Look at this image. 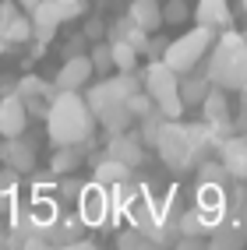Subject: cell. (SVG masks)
I'll list each match as a JSON object with an SVG mask.
<instances>
[{
  "instance_id": "6da1fadb",
  "label": "cell",
  "mask_w": 247,
  "mask_h": 250,
  "mask_svg": "<svg viewBox=\"0 0 247 250\" xmlns=\"http://www.w3.org/2000/svg\"><path fill=\"white\" fill-rule=\"evenodd\" d=\"M95 113L85 95L78 92H57L46 109V138L53 145H85L92 141Z\"/></svg>"
},
{
  "instance_id": "7a4b0ae2",
  "label": "cell",
  "mask_w": 247,
  "mask_h": 250,
  "mask_svg": "<svg viewBox=\"0 0 247 250\" xmlns=\"http://www.w3.org/2000/svg\"><path fill=\"white\" fill-rule=\"evenodd\" d=\"M145 85H141V78H135V71L131 74H117V78H103L99 85H92L89 88V106H92V113H95V120L103 124L110 134H117V130H127V124L135 120L131 116V109H127V99L135 95V92H141Z\"/></svg>"
},
{
  "instance_id": "3957f363",
  "label": "cell",
  "mask_w": 247,
  "mask_h": 250,
  "mask_svg": "<svg viewBox=\"0 0 247 250\" xmlns=\"http://www.w3.org/2000/svg\"><path fill=\"white\" fill-rule=\"evenodd\" d=\"M212 85H223V88H244L247 85V32H223L216 39L208 53V67H205Z\"/></svg>"
},
{
  "instance_id": "277c9868",
  "label": "cell",
  "mask_w": 247,
  "mask_h": 250,
  "mask_svg": "<svg viewBox=\"0 0 247 250\" xmlns=\"http://www.w3.org/2000/svg\"><path fill=\"white\" fill-rule=\"evenodd\" d=\"M216 39H219V36H216V28H208V25H194V28L184 32L180 39H170V46H166V53H162V60H166L177 74L198 71V67H202V60L212 53Z\"/></svg>"
},
{
  "instance_id": "5b68a950",
  "label": "cell",
  "mask_w": 247,
  "mask_h": 250,
  "mask_svg": "<svg viewBox=\"0 0 247 250\" xmlns=\"http://www.w3.org/2000/svg\"><path fill=\"white\" fill-rule=\"evenodd\" d=\"M152 148L159 152V159L166 162L170 169H177V173L191 169V141H187V124H180V120H166Z\"/></svg>"
},
{
  "instance_id": "8992f818",
  "label": "cell",
  "mask_w": 247,
  "mask_h": 250,
  "mask_svg": "<svg viewBox=\"0 0 247 250\" xmlns=\"http://www.w3.org/2000/svg\"><path fill=\"white\" fill-rule=\"evenodd\" d=\"M141 85H145V92L156 99V103H166V99H173V95H180V74L170 67L162 57H156L152 63L145 67V74H141Z\"/></svg>"
},
{
  "instance_id": "52a82bcc",
  "label": "cell",
  "mask_w": 247,
  "mask_h": 250,
  "mask_svg": "<svg viewBox=\"0 0 247 250\" xmlns=\"http://www.w3.org/2000/svg\"><path fill=\"white\" fill-rule=\"evenodd\" d=\"M78 211H81V219H85V226L99 229V226H110L113 219V208H110V190L103 187V183H85V194H81V201H78Z\"/></svg>"
},
{
  "instance_id": "ba28073f",
  "label": "cell",
  "mask_w": 247,
  "mask_h": 250,
  "mask_svg": "<svg viewBox=\"0 0 247 250\" xmlns=\"http://www.w3.org/2000/svg\"><path fill=\"white\" fill-rule=\"evenodd\" d=\"M92 74H95L92 57H89V53H74V57H64L60 71H57V78H53V85H57L60 92H81V88L92 81Z\"/></svg>"
},
{
  "instance_id": "9c48e42d",
  "label": "cell",
  "mask_w": 247,
  "mask_h": 250,
  "mask_svg": "<svg viewBox=\"0 0 247 250\" xmlns=\"http://www.w3.org/2000/svg\"><path fill=\"white\" fill-rule=\"evenodd\" d=\"M28 103L18 95V92H7L0 95V134L4 138H18L28 130Z\"/></svg>"
},
{
  "instance_id": "30bf717a",
  "label": "cell",
  "mask_w": 247,
  "mask_h": 250,
  "mask_svg": "<svg viewBox=\"0 0 247 250\" xmlns=\"http://www.w3.org/2000/svg\"><path fill=\"white\" fill-rule=\"evenodd\" d=\"M0 162L11 166L14 173H36V141L18 134V138H4L0 145Z\"/></svg>"
},
{
  "instance_id": "8fae6325",
  "label": "cell",
  "mask_w": 247,
  "mask_h": 250,
  "mask_svg": "<svg viewBox=\"0 0 247 250\" xmlns=\"http://www.w3.org/2000/svg\"><path fill=\"white\" fill-rule=\"evenodd\" d=\"M28 14H32V25H36V49H43L57 36V28L64 25V11H60L57 0H39Z\"/></svg>"
},
{
  "instance_id": "7c38bea8",
  "label": "cell",
  "mask_w": 247,
  "mask_h": 250,
  "mask_svg": "<svg viewBox=\"0 0 247 250\" xmlns=\"http://www.w3.org/2000/svg\"><path fill=\"white\" fill-rule=\"evenodd\" d=\"M226 92L229 88H223V85L208 88V95L202 99V120H208L212 127H223V130L233 134V109H229V95Z\"/></svg>"
},
{
  "instance_id": "4fadbf2b",
  "label": "cell",
  "mask_w": 247,
  "mask_h": 250,
  "mask_svg": "<svg viewBox=\"0 0 247 250\" xmlns=\"http://www.w3.org/2000/svg\"><path fill=\"white\" fill-rule=\"evenodd\" d=\"M103 155H113V159H120V162H127L131 169H135V166L145 162V141L135 138V134H127V130H117V134H110Z\"/></svg>"
},
{
  "instance_id": "5bb4252c",
  "label": "cell",
  "mask_w": 247,
  "mask_h": 250,
  "mask_svg": "<svg viewBox=\"0 0 247 250\" xmlns=\"http://www.w3.org/2000/svg\"><path fill=\"white\" fill-rule=\"evenodd\" d=\"M219 159L229 169L233 180H247V134H229L223 145H219Z\"/></svg>"
},
{
  "instance_id": "9a60e30c",
  "label": "cell",
  "mask_w": 247,
  "mask_h": 250,
  "mask_svg": "<svg viewBox=\"0 0 247 250\" xmlns=\"http://www.w3.org/2000/svg\"><path fill=\"white\" fill-rule=\"evenodd\" d=\"M194 21L198 25H208V28H229L233 21V11H229V0H198L194 7Z\"/></svg>"
},
{
  "instance_id": "2e32d148",
  "label": "cell",
  "mask_w": 247,
  "mask_h": 250,
  "mask_svg": "<svg viewBox=\"0 0 247 250\" xmlns=\"http://www.w3.org/2000/svg\"><path fill=\"white\" fill-rule=\"evenodd\" d=\"M85 152H89V141L85 145H57L53 159H49V169H53L57 176L64 173H74L81 162H85Z\"/></svg>"
},
{
  "instance_id": "e0dca14e",
  "label": "cell",
  "mask_w": 247,
  "mask_h": 250,
  "mask_svg": "<svg viewBox=\"0 0 247 250\" xmlns=\"http://www.w3.org/2000/svg\"><path fill=\"white\" fill-rule=\"evenodd\" d=\"M212 81L205 71H187L180 74V99H184V106H202V99L208 95Z\"/></svg>"
},
{
  "instance_id": "ac0fdd59",
  "label": "cell",
  "mask_w": 247,
  "mask_h": 250,
  "mask_svg": "<svg viewBox=\"0 0 247 250\" xmlns=\"http://www.w3.org/2000/svg\"><path fill=\"white\" fill-rule=\"evenodd\" d=\"M92 180L103 183V187L124 183V180H131V166L120 162V159H113V155H103V159H95V173H92Z\"/></svg>"
},
{
  "instance_id": "d6986e66",
  "label": "cell",
  "mask_w": 247,
  "mask_h": 250,
  "mask_svg": "<svg viewBox=\"0 0 247 250\" xmlns=\"http://www.w3.org/2000/svg\"><path fill=\"white\" fill-rule=\"evenodd\" d=\"M127 14H131L141 28H148V32H156V28L162 25V4H159V0H131Z\"/></svg>"
},
{
  "instance_id": "ffe728a7",
  "label": "cell",
  "mask_w": 247,
  "mask_h": 250,
  "mask_svg": "<svg viewBox=\"0 0 247 250\" xmlns=\"http://www.w3.org/2000/svg\"><path fill=\"white\" fill-rule=\"evenodd\" d=\"M244 232L229 222V219H223L219 226H212L208 229V247H216V250H237V247H244Z\"/></svg>"
},
{
  "instance_id": "44dd1931",
  "label": "cell",
  "mask_w": 247,
  "mask_h": 250,
  "mask_svg": "<svg viewBox=\"0 0 247 250\" xmlns=\"http://www.w3.org/2000/svg\"><path fill=\"white\" fill-rule=\"evenodd\" d=\"M4 39H7V46H22V42H28V39H36L32 14H14V18L4 25Z\"/></svg>"
},
{
  "instance_id": "7402d4cb",
  "label": "cell",
  "mask_w": 247,
  "mask_h": 250,
  "mask_svg": "<svg viewBox=\"0 0 247 250\" xmlns=\"http://www.w3.org/2000/svg\"><path fill=\"white\" fill-rule=\"evenodd\" d=\"M110 46H113V67H117V71L131 74V71L138 67L141 49H138L135 42H127V39H110Z\"/></svg>"
},
{
  "instance_id": "603a6c76",
  "label": "cell",
  "mask_w": 247,
  "mask_h": 250,
  "mask_svg": "<svg viewBox=\"0 0 247 250\" xmlns=\"http://www.w3.org/2000/svg\"><path fill=\"white\" fill-rule=\"evenodd\" d=\"M18 176H22V173H14L11 166L0 169V211H4V215L18 205Z\"/></svg>"
},
{
  "instance_id": "cb8c5ba5",
  "label": "cell",
  "mask_w": 247,
  "mask_h": 250,
  "mask_svg": "<svg viewBox=\"0 0 247 250\" xmlns=\"http://www.w3.org/2000/svg\"><path fill=\"white\" fill-rule=\"evenodd\" d=\"M81 194H85V183H81L74 173H64V176L57 180V201H60V205H78Z\"/></svg>"
},
{
  "instance_id": "d4e9b609",
  "label": "cell",
  "mask_w": 247,
  "mask_h": 250,
  "mask_svg": "<svg viewBox=\"0 0 247 250\" xmlns=\"http://www.w3.org/2000/svg\"><path fill=\"white\" fill-rule=\"evenodd\" d=\"M198 180H205V183H219V187H226L229 180V169L223 166V159H205L202 166H198Z\"/></svg>"
},
{
  "instance_id": "484cf974",
  "label": "cell",
  "mask_w": 247,
  "mask_h": 250,
  "mask_svg": "<svg viewBox=\"0 0 247 250\" xmlns=\"http://www.w3.org/2000/svg\"><path fill=\"white\" fill-rule=\"evenodd\" d=\"M166 120H170V116L162 113L159 106L148 113V116H141V120H138V124H141V141H145V145H156V138H159V130H162V124H166Z\"/></svg>"
},
{
  "instance_id": "4316f807",
  "label": "cell",
  "mask_w": 247,
  "mask_h": 250,
  "mask_svg": "<svg viewBox=\"0 0 247 250\" xmlns=\"http://www.w3.org/2000/svg\"><path fill=\"white\" fill-rule=\"evenodd\" d=\"M117 247H120V250H141V247H152V243H148L145 229L131 226V229H120V232H117Z\"/></svg>"
},
{
  "instance_id": "83f0119b",
  "label": "cell",
  "mask_w": 247,
  "mask_h": 250,
  "mask_svg": "<svg viewBox=\"0 0 247 250\" xmlns=\"http://www.w3.org/2000/svg\"><path fill=\"white\" fill-rule=\"evenodd\" d=\"M191 14L194 11L184 4V0H166V4H162V21H166V25H184Z\"/></svg>"
},
{
  "instance_id": "f1b7e54d",
  "label": "cell",
  "mask_w": 247,
  "mask_h": 250,
  "mask_svg": "<svg viewBox=\"0 0 247 250\" xmlns=\"http://www.w3.org/2000/svg\"><path fill=\"white\" fill-rule=\"evenodd\" d=\"M46 85L49 81H43L39 74H25V78H18V95L22 99H36V95L46 99Z\"/></svg>"
},
{
  "instance_id": "f546056e",
  "label": "cell",
  "mask_w": 247,
  "mask_h": 250,
  "mask_svg": "<svg viewBox=\"0 0 247 250\" xmlns=\"http://www.w3.org/2000/svg\"><path fill=\"white\" fill-rule=\"evenodd\" d=\"M89 57H92V63H95V71H99V74L117 71V67H113V46H110V42H95Z\"/></svg>"
},
{
  "instance_id": "4dcf8cb0",
  "label": "cell",
  "mask_w": 247,
  "mask_h": 250,
  "mask_svg": "<svg viewBox=\"0 0 247 250\" xmlns=\"http://www.w3.org/2000/svg\"><path fill=\"white\" fill-rule=\"evenodd\" d=\"M127 109H131V116H135V120H141V116H148V113L156 109V99L141 88V92H135V95L127 99Z\"/></svg>"
},
{
  "instance_id": "1f68e13d",
  "label": "cell",
  "mask_w": 247,
  "mask_h": 250,
  "mask_svg": "<svg viewBox=\"0 0 247 250\" xmlns=\"http://www.w3.org/2000/svg\"><path fill=\"white\" fill-rule=\"evenodd\" d=\"M85 39H89V36H74L67 46H64V57H74V53H81V49H85Z\"/></svg>"
},
{
  "instance_id": "d6a6232c",
  "label": "cell",
  "mask_w": 247,
  "mask_h": 250,
  "mask_svg": "<svg viewBox=\"0 0 247 250\" xmlns=\"http://www.w3.org/2000/svg\"><path fill=\"white\" fill-rule=\"evenodd\" d=\"M103 28H106L103 21H95V18H92V21L85 25V36H89V39H95V36H103Z\"/></svg>"
},
{
  "instance_id": "836d02e7",
  "label": "cell",
  "mask_w": 247,
  "mask_h": 250,
  "mask_svg": "<svg viewBox=\"0 0 247 250\" xmlns=\"http://www.w3.org/2000/svg\"><path fill=\"white\" fill-rule=\"evenodd\" d=\"M92 247H95V240H81V236L74 240V250H92Z\"/></svg>"
},
{
  "instance_id": "e575fe53",
  "label": "cell",
  "mask_w": 247,
  "mask_h": 250,
  "mask_svg": "<svg viewBox=\"0 0 247 250\" xmlns=\"http://www.w3.org/2000/svg\"><path fill=\"white\" fill-rule=\"evenodd\" d=\"M36 4H39V0H18V7H25V11H32Z\"/></svg>"
},
{
  "instance_id": "d590c367",
  "label": "cell",
  "mask_w": 247,
  "mask_h": 250,
  "mask_svg": "<svg viewBox=\"0 0 247 250\" xmlns=\"http://www.w3.org/2000/svg\"><path fill=\"white\" fill-rule=\"evenodd\" d=\"M7 236V226H4V211H0V240Z\"/></svg>"
},
{
  "instance_id": "8d00e7d4",
  "label": "cell",
  "mask_w": 247,
  "mask_h": 250,
  "mask_svg": "<svg viewBox=\"0 0 247 250\" xmlns=\"http://www.w3.org/2000/svg\"><path fill=\"white\" fill-rule=\"evenodd\" d=\"M240 11H247V0H240Z\"/></svg>"
},
{
  "instance_id": "74e56055",
  "label": "cell",
  "mask_w": 247,
  "mask_h": 250,
  "mask_svg": "<svg viewBox=\"0 0 247 250\" xmlns=\"http://www.w3.org/2000/svg\"><path fill=\"white\" fill-rule=\"evenodd\" d=\"M244 95H247V85H244Z\"/></svg>"
},
{
  "instance_id": "f35d334b",
  "label": "cell",
  "mask_w": 247,
  "mask_h": 250,
  "mask_svg": "<svg viewBox=\"0 0 247 250\" xmlns=\"http://www.w3.org/2000/svg\"><path fill=\"white\" fill-rule=\"evenodd\" d=\"M244 18H247V11H244Z\"/></svg>"
}]
</instances>
